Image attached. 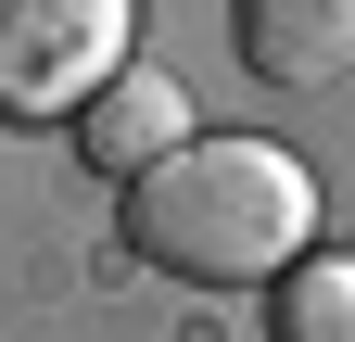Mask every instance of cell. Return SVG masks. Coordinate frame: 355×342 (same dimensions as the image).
I'll list each match as a JSON object with an SVG mask.
<instances>
[{
  "label": "cell",
  "instance_id": "cell-4",
  "mask_svg": "<svg viewBox=\"0 0 355 342\" xmlns=\"http://www.w3.org/2000/svg\"><path fill=\"white\" fill-rule=\"evenodd\" d=\"M191 140H203V127H191V89H178V64H127L114 89L76 114V152L102 165L114 190H127V178H153V165H165V152H191Z\"/></svg>",
  "mask_w": 355,
  "mask_h": 342
},
{
  "label": "cell",
  "instance_id": "cell-1",
  "mask_svg": "<svg viewBox=\"0 0 355 342\" xmlns=\"http://www.w3.org/2000/svg\"><path fill=\"white\" fill-rule=\"evenodd\" d=\"M127 253L191 291H279L318 253V178L279 140H191L127 178Z\"/></svg>",
  "mask_w": 355,
  "mask_h": 342
},
{
  "label": "cell",
  "instance_id": "cell-2",
  "mask_svg": "<svg viewBox=\"0 0 355 342\" xmlns=\"http://www.w3.org/2000/svg\"><path fill=\"white\" fill-rule=\"evenodd\" d=\"M140 0H0V127H76L114 89Z\"/></svg>",
  "mask_w": 355,
  "mask_h": 342
},
{
  "label": "cell",
  "instance_id": "cell-3",
  "mask_svg": "<svg viewBox=\"0 0 355 342\" xmlns=\"http://www.w3.org/2000/svg\"><path fill=\"white\" fill-rule=\"evenodd\" d=\"M229 51L254 89H343L355 76V0H229Z\"/></svg>",
  "mask_w": 355,
  "mask_h": 342
},
{
  "label": "cell",
  "instance_id": "cell-5",
  "mask_svg": "<svg viewBox=\"0 0 355 342\" xmlns=\"http://www.w3.org/2000/svg\"><path fill=\"white\" fill-rule=\"evenodd\" d=\"M266 342H355V253H304L266 291Z\"/></svg>",
  "mask_w": 355,
  "mask_h": 342
}]
</instances>
